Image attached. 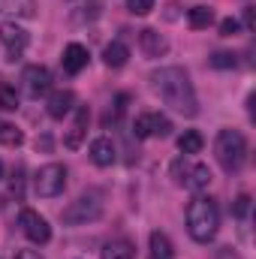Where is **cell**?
<instances>
[{
	"label": "cell",
	"instance_id": "7",
	"mask_svg": "<svg viewBox=\"0 0 256 259\" xmlns=\"http://www.w3.org/2000/svg\"><path fill=\"white\" fill-rule=\"evenodd\" d=\"M27 30H21L18 24H3L0 27V42L6 46V61H18L21 52L27 49Z\"/></svg>",
	"mask_w": 256,
	"mask_h": 259
},
{
	"label": "cell",
	"instance_id": "32",
	"mask_svg": "<svg viewBox=\"0 0 256 259\" xmlns=\"http://www.w3.org/2000/svg\"><path fill=\"white\" fill-rule=\"evenodd\" d=\"M217 259H238V253H235L232 247H223V250L217 253Z\"/></svg>",
	"mask_w": 256,
	"mask_h": 259
},
{
	"label": "cell",
	"instance_id": "1",
	"mask_svg": "<svg viewBox=\"0 0 256 259\" xmlns=\"http://www.w3.org/2000/svg\"><path fill=\"white\" fill-rule=\"evenodd\" d=\"M151 91L169 106L175 109L178 115H199V100H196V91H193V81L187 75V69L181 66H160L151 72Z\"/></svg>",
	"mask_w": 256,
	"mask_h": 259
},
{
	"label": "cell",
	"instance_id": "26",
	"mask_svg": "<svg viewBox=\"0 0 256 259\" xmlns=\"http://www.w3.org/2000/svg\"><path fill=\"white\" fill-rule=\"evenodd\" d=\"M127 9L133 15H148L154 9V0H127Z\"/></svg>",
	"mask_w": 256,
	"mask_h": 259
},
{
	"label": "cell",
	"instance_id": "4",
	"mask_svg": "<svg viewBox=\"0 0 256 259\" xmlns=\"http://www.w3.org/2000/svg\"><path fill=\"white\" fill-rule=\"evenodd\" d=\"M64 187H66V166H61V163H49V166H42L33 175V190H36V196H42V199L61 196Z\"/></svg>",
	"mask_w": 256,
	"mask_h": 259
},
{
	"label": "cell",
	"instance_id": "24",
	"mask_svg": "<svg viewBox=\"0 0 256 259\" xmlns=\"http://www.w3.org/2000/svg\"><path fill=\"white\" fill-rule=\"evenodd\" d=\"M211 66H214V69H235L238 61H235L232 52H214V55H211Z\"/></svg>",
	"mask_w": 256,
	"mask_h": 259
},
{
	"label": "cell",
	"instance_id": "14",
	"mask_svg": "<svg viewBox=\"0 0 256 259\" xmlns=\"http://www.w3.org/2000/svg\"><path fill=\"white\" fill-rule=\"evenodd\" d=\"M175 256V247H172V241H169V235L166 232H151V238H148V259H172Z\"/></svg>",
	"mask_w": 256,
	"mask_h": 259
},
{
	"label": "cell",
	"instance_id": "29",
	"mask_svg": "<svg viewBox=\"0 0 256 259\" xmlns=\"http://www.w3.org/2000/svg\"><path fill=\"white\" fill-rule=\"evenodd\" d=\"M184 172H187V163H184V157H181V160H175V166H172V175H175L178 184L184 181Z\"/></svg>",
	"mask_w": 256,
	"mask_h": 259
},
{
	"label": "cell",
	"instance_id": "22",
	"mask_svg": "<svg viewBox=\"0 0 256 259\" xmlns=\"http://www.w3.org/2000/svg\"><path fill=\"white\" fill-rule=\"evenodd\" d=\"M0 109L3 112H15L18 109V91L6 81H0Z\"/></svg>",
	"mask_w": 256,
	"mask_h": 259
},
{
	"label": "cell",
	"instance_id": "33",
	"mask_svg": "<svg viewBox=\"0 0 256 259\" xmlns=\"http://www.w3.org/2000/svg\"><path fill=\"white\" fill-rule=\"evenodd\" d=\"M0 178H3V163H0Z\"/></svg>",
	"mask_w": 256,
	"mask_h": 259
},
{
	"label": "cell",
	"instance_id": "17",
	"mask_svg": "<svg viewBox=\"0 0 256 259\" xmlns=\"http://www.w3.org/2000/svg\"><path fill=\"white\" fill-rule=\"evenodd\" d=\"M103 259H136V250L127 238H118V241H109L103 247Z\"/></svg>",
	"mask_w": 256,
	"mask_h": 259
},
{
	"label": "cell",
	"instance_id": "16",
	"mask_svg": "<svg viewBox=\"0 0 256 259\" xmlns=\"http://www.w3.org/2000/svg\"><path fill=\"white\" fill-rule=\"evenodd\" d=\"M103 61H106V66L118 69V66H124V64L130 61V49L121 42V39H115V42H109V46H106V52H103Z\"/></svg>",
	"mask_w": 256,
	"mask_h": 259
},
{
	"label": "cell",
	"instance_id": "30",
	"mask_svg": "<svg viewBox=\"0 0 256 259\" xmlns=\"http://www.w3.org/2000/svg\"><path fill=\"white\" fill-rule=\"evenodd\" d=\"M253 27H256V18H253V6H247V9H244V30L250 33Z\"/></svg>",
	"mask_w": 256,
	"mask_h": 259
},
{
	"label": "cell",
	"instance_id": "18",
	"mask_svg": "<svg viewBox=\"0 0 256 259\" xmlns=\"http://www.w3.org/2000/svg\"><path fill=\"white\" fill-rule=\"evenodd\" d=\"M0 9L9 15H21V18H33L36 15V3L33 0H0Z\"/></svg>",
	"mask_w": 256,
	"mask_h": 259
},
{
	"label": "cell",
	"instance_id": "25",
	"mask_svg": "<svg viewBox=\"0 0 256 259\" xmlns=\"http://www.w3.org/2000/svg\"><path fill=\"white\" fill-rule=\"evenodd\" d=\"M169 133H172V121H169L166 115H157V112H154V136L166 139Z\"/></svg>",
	"mask_w": 256,
	"mask_h": 259
},
{
	"label": "cell",
	"instance_id": "28",
	"mask_svg": "<svg viewBox=\"0 0 256 259\" xmlns=\"http://www.w3.org/2000/svg\"><path fill=\"white\" fill-rule=\"evenodd\" d=\"M247 211H250V196H238L235 205H232V214L235 217H247Z\"/></svg>",
	"mask_w": 256,
	"mask_h": 259
},
{
	"label": "cell",
	"instance_id": "27",
	"mask_svg": "<svg viewBox=\"0 0 256 259\" xmlns=\"http://www.w3.org/2000/svg\"><path fill=\"white\" fill-rule=\"evenodd\" d=\"M238 30H241V24H238L235 18H223V21H220V36H235Z\"/></svg>",
	"mask_w": 256,
	"mask_h": 259
},
{
	"label": "cell",
	"instance_id": "5",
	"mask_svg": "<svg viewBox=\"0 0 256 259\" xmlns=\"http://www.w3.org/2000/svg\"><path fill=\"white\" fill-rule=\"evenodd\" d=\"M103 214V202L100 196L88 193V196H78L75 202H69V208H64V223L69 226H78V223H88V220H97Z\"/></svg>",
	"mask_w": 256,
	"mask_h": 259
},
{
	"label": "cell",
	"instance_id": "23",
	"mask_svg": "<svg viewBox=\"0 0 256 259\" xmlns=\"http://www.w3.org/2000/svg\"><path fill=\"white\" fill-rule=\"evenodd\" d=\"M133 133H136V139H151V136H154V112L139 115V118L133 121Z\"/></svg>",
	"mask_w": 256,
	"mask_h": 259
},
{
	"label": "cell",
	"instance_id": "12",
	"mask_svg": "<svg viewBox=\"0 0 256 259\" xmlns=\"http://www.w3.org/2000/svg\"><path fill=\"white\" fill-rule=\"evenodd\" d=\"M49 118H55V121H61L64 115L72 112V106H75V94L72 91H55L52 97H49Z\"/></svg>",
	"mask_w": 256,
	"mask_h": 259
},
{
	"label": "cell",
	"instance_id": "21",
	"mask_svg": "<svg viewBox=\"0 0 256 259\" xmlns=\"http://www.w3.org/2000/svg\"><path fill=\"white\" fill-rule=\"evenodd\" d=\"M21 142H24V133L15 124H0V145L3 148H18Z\"/></svg>",
	"mask_w": 256,
	"mask_h": 259
},
{
	"label": "cell",
	"instance_id": "20",
	"mask_svg": "<svg viewBox=\"0 0 256 259\" xmlns=\"http://www.w3.org/2000/svg\"><path fill=\"white\" fill-rule=\"evenodd\" d=\"M214 21V12L208 9V6H193L190 12H187V24H190L193 30H202V27H208Z\"/></svg>",
	"mask_w": 256,
	"mask_h": 259
},
{
	"label": "cell",
	"instance_id": "2",
	"mask_svg": "<svg viewBox=\"0 0 256 259\" xmlns=\"http://www.w3.org/2000/svg\"><path fill=\"white\" fill-rule=\"evenodd\" d=\"M217 226H220V211H217L214 199L196 196L187 205V232H190V238L199 241V244H208L217 235Z\"/></svg>",
	"mask_w": 256,
	"mask_h": 259
},
{
	"label": "cell",
	"instance_id": "6",
	"mask_svg": "<svg viewBox=\"0 0 256 259\" xmlns=\"http://www.w3.org/2000/svg\"><path fill=\"white\" fill-rule=\"evenodd\" d=\"M18 226H21V232L27 235V241H33V244H46V241L52 238L49 220H46L42 214H36L33 208H21V211H18Z\"/></svg>",
	"mask_w": 256,
	"mask_h": 259
},
{
	"label": "cell",
	"instance_id": "19",
	"mask_svg": "<svg viewBox=\"0 0 256 259\" xmlns=\"http://www.w3.org/2000/svg\"><path fill=\"white\" fill-rule=\"evenodd\" d=\"M202 145H205V139H202V133H199V130H184V136L178 139V151H181L184 157L199 154V151H202Z\"/></svg>",
	"mask_w": 256,
	"mask_h": 259
},
{
	"label": "cell",
	"instance_id": "8",
	"mask_svg": "<svg viewBox=\"0 0 256 259\" xmlns=\"http://www.w3.org/2000/svg\"><path fill=\"white\" fill-rule=\"evenodd\" d=\"M21 81H24L27 97H39V94H46V91L52 88V72L39 64H30V66H24Z\"/></svg>",
	"mask_w": 256,
	"mask_h": 259
},
{
	"label": "cell",
	"instance_id": "10",
	"mask_svg": "<svg viewBox=\"0 0 256 259\" xmlns=\"http://www.w3.org/2000/svg\"><path fill=\"white\" fill-rule=\"evenodd\" d=\"M88 61H91V55H88V49L81 42H69L64 49V58H61V64H64V69L69 75H78L88 66Z\"/></svg>",
	"mask_w": 256,
	"mask_h": 259
},
{
	"label": "cell",
	"instance_id": "11",
	"mask_svg": "<svg viewBox=\"0 0 256 259\" xmlns=\"http://www.w3.org/2000/svg\"><path fill=\"white\" fill-rule=\"evenodd\" d=\"M139 49H142L148 58H160V55L169 52V42H166L154 27H145V30H139Z\"/></svg>",
	"mask_w": 256,
	"mask_h": 259
},
{
	"label": "cell",
	"instance_id": "9",
	"mask_svg": "<svg viewBox=\"0 0 256 259\" xmlns=\"http://www.w3.org/2000/svg\"><path fill=\"white\" fill-rule=\"evenodd\" d=\"M91 160H94L100 169L115 166V160H118V148H115V142H112L109 136L94 139V142H91Z\"/></svg>",
	"mask_w": 256,
	"mask_h": 259
},
{
	"label": "cell",
	"instance_id": "13",
	"mask_svg": "<svg viewBox=\"0 0 256 259\" xmlns=\"http://www.w3.org/2000/svg\"><path fill=\"white\" fill-rule=\"evenodd\" d=\"M187 190L193 193H199V190H205L208 184H211V169L205 166V163H196V166H187V172H184V181H181Z\"/></svg>",
	"mask_w": 256,
	"mask_h": 259
},
{
	"label": "cell",
	"instance_id": "15",
	"mask_svg": "<svg viewBox=\"0 0 256 259\" xmlns=\"http://www.w3.org/2000/svg\"><path fill=\"white\" fill-rule=\"evenodd\" d=\"M88 118H91V112H88V106H78V112H75V124H72V130L66 133V148H78L81 145V139H84V127H88Z\"/></svg>",
	"mask_w": 256,
	"mask_h": 259
},
{
	"label": "cell",
	"instance_id": "31",
	"mask_svg": "<svg viewBox=\"0 0 256 259\" xmlns=\"http://www.w3.org/2000/svg\"><path fill=\"white\" fill-rule=\"evenodd\" d=\"M15 259H42V256H39L36 250H18V253H15Z\"/></svg>",
	"mask_w": 256,
	"mask_h": 259
},
{
	"label": "cell",
	"instance_id": "3",
	"mask_svg": "<svg viewBox=\"0 0 256 259\" xmlns=\"http://www.w3.org/2000/svg\"><path fill=\"white\" fill-rule=\"evenodd\" d=\"M214 154L226 172H238L247 160V139L238 130H220L217 142H214Z\"/></svg>",
	"mask_w": 256,
	"mask_h": 259
}]
</instances>
